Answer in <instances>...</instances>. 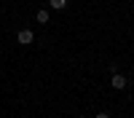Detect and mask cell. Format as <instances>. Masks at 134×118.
<instances>
[{"instance_id":"obj_1","label":"cell","mask_w":134,"mask_h":118,"mask_svg":"<svg viewBox=\"0 0 134 118\" xmlns=\"http://www.w3.org/2000/svg\"><path fill=\"white\" fill-rule=\"evenodd\" d=\"M110 86H113L115 91H121V89H126V86H129V78H126L124 72H113V78H110Z\"/></svg>"},{"instance_id":"obj_2","label":"cell","mask_w":134,"mask_h":118,"mask_svg":"<svg viewBox=\"0 0 134 118\" xmlns=\"http://www.w3.org/2000/svg\"><path fill=\"white\" fill-rule=\"evenodd\" d=\"M16 40L21 43V46H30V43L35 40V32H32L30 27H24V30H19V32H16Z\"/></svg>"},{"instance_id":"obj_3","label":"cell","mask_w":134,"mask_h":118,"mask_svg":"<svg viewBox=\"0 0 134 118\" xmlns=\"http://www.w3.org/2000/svg\"><path fill=\"white\" fill-rule=\"evenodd\" d=\"M35 19H38V24H48V19H51V14H48L46 8H40L38 14H35Z\"/></svg>"},{"instance_id":"obj_4","label":"cell","mask_w":134,"mask_h":118,"mask_svg":"<svg viewBox=\"0 0 134 118\" xmlns=\"http://www.w3.org/2000/svg\"><path fill=\"white\" fill-rule=\"evenodd\" d=\"M48 5H51L54 11H64V8H67V0H48Z\"/></svg>"},{"instance_id":"obj_5","label":"cell","mask_w":134,"mask_h":118,"mask_svg":"<svg viewBox=\"0 0 134 118\" xmlns=\"http://www.w3.org/2000/svg\"><path fill=\"white\" fill-rule=\"evenodd\" d=\"M94 118H110V115H107V113H97Z\"/></svg>"},{"instance_id":"obj_6","label":"cell","mask_w":134,"mask_h":118,"mask_svg":"<svg viewBox=\"0 0 134 118\" xmlns=\"http://www.w3.org/2000/svg\"><path fill=\"white\" fill-rule=\"evenodd\" d=\"M75 118H83V115H75Z\"/></svg>"}]
</instances>
